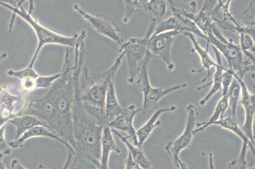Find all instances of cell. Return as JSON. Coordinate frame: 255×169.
<instances>
[{
  "label": "cell",
  "instance_id": "d6986e66",
  "mask_svg": "<svg viewBox=\"0 0 255 169\" xmlns=\"http://www.w3.org/2000/svg\"><path fill=\"white\" fill-rule=\"evenodd\" d=\"M115 152L120 154L122 151L118 147L113 137V133L108 125H105L103 129V137L101 143V156L99 169H110L109 160L111 152Z\"/></svg>",
  "mask_w": 255,
  "mask_h": 169
},
{
  "label": "cell",
  "instance_id": "ac0fdd59",
  "mask_svg": "<svg viewBox=\"0 0 255 169\" xmlns=\"http://www.w3.org/2000/svg\"><path fill=\"white\" fill-rule=\"evenodd\" d=\"M177 109V106L171 105L169 107L159 108L155 111L147 122L136 131V137H137L139 148L142 149L143 143L149 137L152 131L157 127L161 126V122L159 118L163 113L168 112H174Z\"/></svg>",
  "mask_w": 255,
  "mask_h": 169
},
{
  "label": "cell",
  "instance_id": "4316f807",
  "mask_svg": "<svg viewBox=\"0 0 255 169\" xmlns=\"http://www.w3.org/2000/svg\"><path fill=\"white\" fill-rule=\"evenodd\" d=\"M235 80V79H234ZM241 88L240 83L237 81H233L230 87L227 92V95L228 97L229 108H230L233 116L236 117V110L240 101Z\"/></svg>",
  "mask_w": 255,
  "mask_h": 169
},
{
  "label": "cell",
  "instance_id": "30bf717a",
  "mask_svg": "<svg viewBox=\"0 0 255 169\" xmlns=\"http://www.w3.org/2000/svg\"><path fill=\"white\" fill-rule=\"evenodd\" d=\"M74 10L92 25L93 28L101 35L111 39L120 46L125 42L120 35V29L117 22L110 17L104 15L90 14L78 4H74Z\"/></svg>",
  "mask_w": 255,
  "mask_h": 169
},
{
  "label": "cell",
  "instance_id": "9c48e42d",
  "mask_svg": "<svg viewBox=\"0 0 255 169\" xmlns=\"http://www.w3.org/2000/svg\"><path fill=\"white\" fill-rule=\"evenodd\" d=\"M187 119L183 133L175 140L169 142L165 147L167 154L171 157L175 169H180L178 159L180 152L191 145L198 117V110L194 104L190 103L186 108Z\"/></svg>",
  "mask_w": 255,
  "mask_h": 169
},
{
  "label": "cell",
  "instance_id": "60d3db41",
  "mask_svg": "<svg viewBox=\"0 0 255 169\" xmlns=\"http://www.w3.org/2000/svg\"><path fill=\"white\" fill-rule=\"evenodd\" d=\"M4 156H5V155H4Z\"/></svg>",
  "mask_w": 255,
  "mask_h": 169
},
{
  "label": "cell",
  "instance_id": "7402d4cb",
  "mask_svg": "<svg viewBox=\"0 0 255 169\" xmlns=\"http://www.w3.org/2000/svg\"><path fill=\"white\" fill-rule=\"evenodd\" d=\"M123 110H124V108L121 106L119 101L118 100L115 83H114V81H112L109 84L106 97V124H108L113 119H115L122 112Z\"/></svg>",
  "mask_w": 255,
  "mask_h": 169
},
{
  "label": "cell",
  "instance_id": "4fadbf2b",
  "mask_svg": "<svg viewBox=\"0 0 255 169\" xmlns=\"http://www.w3.org/2000/svg\"><path fill=\"white\" fill-rule=\"evenodd\" d=\"M173 31L180 32V33L189 32L206 40V37L191 20L177 12H173L171 17L159 23L158 25L156 24L152 36L157 35L162 32Z\"/></svg>",
  "mask_w": 255,
  "mask_h": 169
},
{
  "label": "cell",
  "instance_id": "1f68e13d",
  "mask_svg": "<svg viewBox=\"0 0 255 169\" xmlns=\"http://www.w3.org/2000/svg\"><path fill=\"white\" fill-rule=\"evenodd\" d=\"M5 127L6 125L0 127V154H3L6 156L11 154L12 149L10 147L8 143L6 142L5 137H4Z\"/></svg>",
  "mask_w": 255,
  "mask_h": 169
},
{
  "label": "cell",
  "instance_id": "f1b7e54d",
  "mask_svg": "<svg viewBox=\"0 0 255 169\" xmlns=\"http://www.w3.org/2000/svg\"><path fill=\"white\" fill-rule=\"evenodd\" d=\"M240 35V48L244 54L247 55L248 59L255 60L254 55L250 53V50L255 51L254 36L249 32H242Z\"/></svg>",
  "mask_w": 255,
  "mask_h": 169
},
{
  "label": "cell",
  "instance_id": "9a60e30c",
  "mask_svg": "<svg viewBox=\"0 0 255 169\" xmlns=\"http://www.w3.org/2000/svg\"><path fill=\"white\" fill-rule=\"evenodd\" d=\"M142 110V108H136L135 105L131 104L127 107L124 108L122 112L107 125L111 129L127 133L128 135L127 139L131 138L133 140V145L139 148L136 130L133 126V120L136 115Z\"/></svg>",
  "mask_w": 255,
  "mask_h": 169
},
{
  "label": "cell",
  "instance_id": "2e32d148",
  "mask_svg": "<svg viewBox=\"0 0 255 169\" xmlns=\"http://www.w3.org/2000/svg\"><path fill=\"white\" fill-rule=\"evenodd\" d=\"M212 125L221 127L222 128L226 129V130L233 132L242 140V148H241L240 157L238 158L239 161L241 162H247V154L248 149L251 151L253 155L255 156V145L253 144L251 141L248 139L247 136L245 135L244 132L239 126L236 117L231 115L228 117L222 118L218 121L214 122Z\"/></svg>",
  "mask_w": 255,
  "mask_h": 169
},
{
  "label": "cell",
  "instance_id": "f546056e",
  "mask_svg": "<svg viewBox=\"0 0 255 169\" xmlns=\"http://www.w3.org/2000/svg\"><path fill=\"white\" fill-rule=\"evenodd\" d=\"M62 76V72L51 76L39 75L36 81V89H49L53 83Z\"/></svg>",
  "mask_w": 255,
  "mask_h": 169
},
{
  "label": "cell",
  "instance_id": "6da1fadb",
  "mask_svg": "<svg viewBox=\"0 0 255 169\" xmlns=\"http://www.w3.org/2000/svg\"><path fill=\"white\" fill-rule=\"evenodd\" d=\"M61 72L62 76L53 83L45 94L27 100L22 115L38 118L50 131L63 139L75 150L73 131L75 66L68 48L65 53Z\"/></svg>",
  "mask_w": 255,
  "mask_h": 169
},
{
  "label": "cell",
  "instance_id": "5bb4252c",
  "mask_svg": "<svg viewBox=\"0 0 255 169\" xmlns=\"http://www.w3.org/2000/svg\"><path fill=\"white\" fill-rule=\"evenodd\" d=\"M39 137L48 138L57 141L60 144L67 148L68 153V159H67L66 164H64V168L62 169H68L71 159H73L74 155L75 154V150L66 141L52 133L47 127L42 126L34 127L27 131L26 133L23 134L21 137L17 139V140L9 142L8 145L11 149H17V148L23 147L25 141L30 140V139Z\"/></svg>",
  "mask_w": 255,
  "mask_h": 169
},
{
  "label": "cell",
  "instance_id": "f35d334b",
  "mask_svg": "<svg viewBox=\"0 0 255 169\" xmlns=\"http://www.w3.org/2000/svg\"><path fill=\"white\" fill-rule=\"evenodd\" d=\"M8 54L6 53H3L0 55V64L7 58Z\"/></svg>",
  "mask_w": 255,
  "mask_h": 169
},
{
  "label": "cell",
  "instance_id": "83f0119b",
  "mask_svg": "<svg viewBox=\"0 0 255 169\" xmlns=\"http://www.w3.org/2000/svg\"><path fill=\"white\" fill-rule=\"evenodd\" d=\"M124 2L125 12L123 22L128 24L132 16L143 11V0H125Z\"/></svg>",
  "mask_w": 255,
  "mask_h": 169
},
{
  "label": "cell",
  "instance_id": "484cf974",
  "mask_svg": "<svg viewBox=\"0 0 255 169\" xmlns=\"http://www.w3.org/2000/svg\"><path fill=\"white\" fill-rule=\"evenodd\" d=\"M167 3L164 0H143V11L152 16V19L158 21L165 15Z\"/></svg>",
  "mask_w": 255,
  "mask_h": 169
},
{
  "label": "cell",
  "instance_id": "836d02e7",
  "mask_svg": "<svg viewBox=\"0 0 255 169\" xmlns=\"http://www.w3.org/2000/svg\"><path fill=\"white\" fill-rule=\"evenodd\" d=\"M125 169H143L137 164L134 162L130 154L128 152L126 161H125Z\"/></svg>",
  "mask_w": 255,
  "mask_h": 169
},
{
  "label": "cell",
  "instance_id": "603a6c76",
  "mask_svg": "<svg viewBox=\"0 0 255 169\" xmlns=\"http://www.w3.org/2000/svg\"><path fill=\"white\" fill-rule=\"evenodd\" d=\"M16 129L15 140L21 137L27 131L38 126H45V124L38 118L31 115L23 114L15 117L9 121Z\"/></svg>",
  "mask_w": 255,
  "mask_h": 169
},
{
  "label": "cell",
  "instance_id": "44dd1931",
  "mask_svg": "<svg viewBox=\"0 0 255 169\" xmlns=\"http://www.w3.org/2000/svg\"><path fill=\"white\" fill-rule=\"evenodd\" d=\"M212 47L213 51H214L215 54L216 55L218 66L215 67V72L214 75H213L212 82L203 85L202 87H198V90L202 89L205 88V87L208 86V85L212 84V88H211L210 91L208 92V94H206L203 98L201 99L200 101H199V104H200V105L201 106L205 105L206 103L210 100V98H212V97L214 95L216 92L222 91V74H223L224 71L227 70V69L225 68L223 66V64H222L221 56H220V53L216 49V48L213 47V46H212Z\"/></svg>",
  "mask_w": 255,
  "mask_h": 169
},
{
  "label": "cell",
  "instance_id": "277c9868",
  "mask_svg": "<svg viewBox=\"0 0 255 169\" xmlns=\"http://www.w3.org/2000/svg\"><path fill=\"white\" fill-rule=\"evenodd\" d=\"M15 2V3H9L7 1H0V6L12 11V19H11L10 26H9L10 33L12 29L15 16H18L31 27L36 34V38L38 39V45H37L35 52L34 53L28 66L34 67L39 57V53L41 52L45 45H57L71 48L75 47L79 34H75L72 36H66L58 34L44 26L36 18L33 17L32 15L34 8L33 1H29L28 10H25V8L23 7L22 1Z\"/></svg>",
  "mask_w": 255,
  "mask_h": 169
},
{
  "label": "cell",
  "instance_id": "cb8c5ba5",
  "mask_svg": "<svg viewBox=\"0 0 255 169\" xmlns=\"http://www.w3.org/2000/svg\"><path fill=\"white\" fill-rule=\"evenodd\" d=\"M111 131H112L113 134H115L120 139V140L126 145L132 159H133L136 164H137L143 169H154L152 164L150 163L149 160L145 157L142 149L131 144L127 137H124V136L118 133L117 131L114 130V129H111Z\"/></svg>",
  "mask_w": 255,
  "mask_h": 169
},
{
  "label": "cell",
  "instance_id": "d6a6232c",
  "mask_svg": "<svg viewBox=\"0 0 255 169\" xmlns=\"http://www.w3.org/2000/svg\"><path fill=\"white\" fill-rule=\"evenodd\" d=\"M227 169H255V164L251 166L248 165L247 162H241L237 160H233L229 164Z\"/></svg>",
  "mask_w": 255,
  "mask_h": 169
},
{
  "label": "cell",
  "instance_id": "e575fe53",
  "mask_svg": "<svg viewBox=\"0 0 255 169\" xmlns=\"http://www.w3.org/2000/svg\"><path fill=\"white\" fill-rule=\"evenodd\" d=\"M11 169H27L20 163L17 159H13L11 162Z\"/></svg>",
  "mask_w": 255,
  "mask_h": 169
},
{
  "label": "cell",
  "instance_id": "52a82bcc",
  "mask_svg": "<svg viewBox=\"0 0 255 169\" xmlns=\"http://www.w3.org/2000/svg\"><path fill=\"white\" fill-rule=\"evenodd\" d=\"M152 55L149 52L145 60L140 73L136 78V84L143 92V101L142 111L143 114L154 108L162 99L178 90L186 88V83L173 85L170 87H155L152 86L149 77V64Z\"/></svg>",
  "mask_w": 255,
  "mask_h": 169
},
{
  "label": "cell",
  "instance_id": "4dcf8cb0",
  "mask_svg": "<svg viewBox=\"0 0 255 169\" xmlns=\"http://www.w3.org/2000/svg\"><path fill=\"white\" fill-rule=\"evenodd\" d=\"M233 71L227 69L223 72L222 79V96L226 95L234 81Z\"/></svg>",
  "mask_w": 255,
  "mask_h": 169
},
{
  "label": "cell",
  "instance_id": "5b68a950",
  "mask_svg": "<svg viewBox=\"0 0 255 169\" xmlns=\"http://www.w3.org/2000/svg\"><path fill=\"white\" fill-rule=\"evenodd\" d=\"M206 41L222 53L228 62L229 69L241 79L250 71H255V60L243 59V53L240 46L228 40L219 31L217 25L213 23L212 31L206 36Z\"/></svg>",
  "mask_w": 255,
  "mask_h": 169
},
{
  "label": "cell",
  "instance_id": "7a4b0ae2",
  "mask_svg": "<svg viewBox=\"0 0 255 169\" xmlns=\"http://www.w3.org/2000/svg\"><path fill=\"white\" fill-rule=\"evenodd\" d=\"M82 69L76 67L73 131L75 154L69 169H99L104 124L92 116L83 106L80 98V80Z\"/></svg>",
  "mask_w": 255,
  "mask_h": 169
},
{
  "label": "cell",
  "instance_id": "3957f363",
  "mask_svg": "<svg viewBox=\"0 0 255 169\" xmlns=\"http://www.w3.org/2000/svg\"><path fill=\"white\" fill-rule=\"evenodd\" d=\"M124 57V53H120L113 66L102 73H92L84 66L81 74L80 98L83 105L90 114L104 124H106L105 103L109 84L115 80Z\"/></svg>",
  "mask_w": 255,
  "mask_h": 169
},
{
  "label": "cell",
  "instance_id": "7c38bea8",
  "mask_svg": "<svg viewBox=\"0 0 255 169\" xmlns=\"http://www.w3.org/2000/svg\"><path fill=\"white\" fill-rule=\"evenodd\" d=\"M234 78L238 81L241 85V98L240 103L244 108L245 112V123L242 127V131L253 144L255 145L254 134V123L255 120V93H251L248 89L247 84L243 79L240 78L237 74L233 73Z\"/></svg>",
  "mask_w": 255,
  "mask_h": 169
},
{
  "label": "cell",
  "instance_id": "8992f818",
  "mask_svg": "<svg viewBox=\"0 0 255 169\" xmlns=\"http://www.w3.org/2000/svg\"><path fill=\"white\" fill-rule=\"evenodd\" d=\"M157 20H151L149 28L143 38H132L120 46V53H124L127 58L128 77V82L133 84L137 78L138 74L142 68L148 53H149V42L152 36Z\"/></svg>",
  "mask_w": 255,
  "mask_h": 169
},
{
  "label": "cell",
  "instance_id": "ab89813d",
  "mask_svg": "<svg viewBox=\"0 0 255 169\" xmlns=\"http://www.w3.org/2000/svg\"><path fill=\"white\" fill-rule=\"evenodd\" d=\"M36 169H50L46 168L45 166H43V164H40V165H39L38 168H37Z\"/></svg>",
  "mask_w": 255,
  "mask_h": 169
},
{
  "label": "cell",
  "instance_id": "74e56055",
  "mask_svg": "<svg viewBox=\"0 0 255 169\" xmlns=\"http://www.w3.org/2000/svg\"><path fill=\"white\" fill-rule=\"evenodd\" d=\"M178 164H179L180 169H189L186 164H185L184 162L181 161L180 159H178Z\"/></svg>",
  "mask_w": 255,
  "mask_h": 169
},
{
  "label": "cell",
  "instance_id": "d590c367",
  "mask_svg": "<svg viewBox=\"0 0 255 169\" xmlns=\"http://www.w3.org/2000/svg\"><path fill=\"white\" fill-rule=\"evenodd\" d=\"M208 157H209L210 169H215L214 160H213V153H212V152L209 153V154H208Z\"/></svg>",
  "mask_w": 255,
  "mask_h": 169
},
{
  "label": "cell",
  "instance_id": "8fae6325",
  "mask_svg": "<svg viewBox=\"0 0 255 169\" xmlns=\"http://www.w3.org/2000/svg\"><path fill=\"white\" fill-rule=\"evenodd\" d=\"M180 34L176 31L164 32L150 38L149 52L163 60L169 71L175 69V64L171 59V47L174 41Z\"/></svg>",
  "mask_w": 255,
  "mask_h": 169
},
{
  "label": "cell",
  "instance_id": "d4e9b609",
  "mask_svg": "<svg viewBox=\"0 0 255 169\" xmlns=\"http://www.w3.org/2000/svg\"><path fill=\"white\" fill-rule=\"evenodd\" d=\"M228 108V97L226 94V95L222 96V98H220L219 102L217 104L216 107H215L214 113L209 119L203 122H200V123H196V126H198V128L195 129V130H194V135L199 133V132L203 131L208 127L212 126L214 122L223 118L225 112Z\"/></svg>",
  "mask_w": 255,
  "mask_h": 169
},
{
  "label": "cell",
  "instance_id": "8d00e7d4",
  "mask_svg": "<svg viewBox=\"0 0 255 169\" xmlns=\"http://www.w3.org/2000/svg\"><path fill=\"white\" fill-rule=\"evenodd\" d=\"M4 157L3 154H0V169H8L6 168L3 161V158Z\"/></svg>",
  "mask_w": 255,
  "mask_h": 169
},
{
  "label": "cell",
  "instance_id": "ba28073f",
  "mask_svg": "<svg viewBox=\"0 0 255 169\" xmlns=\"http://www.w3.org/2000/svg\"><path fill=\"white\" fill-rule=\"evenodd\" d=\"M27 102L25 92L0 85V127L22 115Z\"/></svg>",
  "mask_w": 255,
  "mask_h": 169
},
{
  "label": "cell",
  "instance_id": "e0dca14e",
  "mask_svg": "<svg viewBox=\"0 0 255 169\" xmlns=\"http://www.w3.org/2000/svg\"><path fill=\"white\" fill-rule=\"evenodd\" d=\"M184 34L191 41L192 45H193L194 46V50H192V51H193V52L195 51V52L198 53L199 58H200L201 64H202V69H201V70H195V69H194V70L191 71L192 73H201V72L204 70L207 71V75H206L205 78L199 81V82L197 83L196 84L205 83L210 76L211 69H212V67H217L218 66L217 62H215V60L212 59L209 52H208L210 43L207 42V46H206V49H203V48L199 45L194 34L189 33V32H184Z\"/></svg>",
  "mask_w": 255,
  "mask_h": 169
},
{
  "label": "cell",
  "instance_id": "ffe728a7",
  "mask_svg": "<svg viewBox=\"0 0 255 169\" xmlns=\"http://www.w3.org/2000/svg\"><path fill=\"white\" fill-rule=\"evenodd\" d=\"M6 74L9 77L15 78L20 80V86L25 93L36 90V81L39 75L34 67L27 66L26 68L19 71L9 69Z\"/></svg>",
  "mask_w": 255,
  "mask_h": 169
}]
</instances>
